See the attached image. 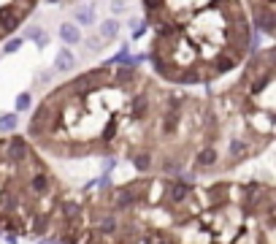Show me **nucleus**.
I'll return each instance as SVG.
<instances>
[{"mask_svg":"<svg viewBox=\"0 0 276 244\" xmlns=\"http://www.w3.org/2000/svg\"><path fill=\"white\" fill-rule=\"evenodd\" d=\"M176 128H179V111H168V114L163 117V130L168 136H173Z\"/></svg>","mask_w":276,"mask_h":244,"instance_id":"nucleus-18","label":"nucleus"},{"mask_svg":"<svg viewBox=\"0 0 276 244\" xmlns=\"http://www.w3.org/2000/svg\"><path fill=\"white\" fill-rule=\"evenodd\" d=\"M138 203V190L136 184H130V187H117V193H114V206L117 209H130Z\"/></svg>","mask_w":276,"mask_h":244,"instance_id":"nucleus-5","label":"nucleus"},{"mask_svg":"<svg viewBox=\"0 0 276 244\" xmlns=\"http://www.w3.org/2000/svg\"><path fill=\"white\" fill-rule=\"evenodd\" d=\"M57 36H60V41L65 44V49H71V46H76V44H82V41H84L82 30H79L73 22H63V25H60Z\"/></svg>","mask_w":276,"mask_h":244,"instance_id":"nucleus-6","label":"nucleus"},{"mask_svg":"<svg viewBox=\"0 0 276 244\" xmlns=\"http://www.w3.org/2000/svg\"><path fill=\"white\" fill-rule=\"evenodd\" d=\"M6 244H19V236L17 233H6Z\"/></svg>","mask_w":276,"mask_h":244,"instance_id":"nucleus-34","label":"nucleus"},{"mask_svg":"<svg viewBox=\"0 0 276 244\" xmlns=\"http://www.w3.org/2000/svg\"><path fill=\"white\" fill-rule=\"evenodd\" d=\"M76 68V55H73L71 49H60L55 55V65H52V74H71V71Z\"/></svg>","mask_w":276,"mask_h":244,"instance_id":"nucleus-4","label":"nucleus"},{"mask_svg":"<svg viewBox=\"0 0 276 244\" xmlns=\"http://www.w3.org/2000/svg\"><path fill=\"white\" fill-rule=\"evenodd\" d=\"M117 79H119V82H133V79H136V68H130V65L119 68L117 71Z\"/></svg>","mask_w":276,"mask_h":244,"instance_id":"nucleus-25","label":"nucleus"},{"mask_svg":"<svg viewBox=\"0 0 276 244\" xmlns=\"http://www.w3.org/2000/svg\"><path fill=\"white\" fill-rule=\"evenodd\" d=\"M98 22V14H95V6L92 3H82L73 9V25H76L79 30L82 28H92V25Z\"/></svg>","mask_w":276,"mask_h":244,"instance_id":"nucleus-3","label":"nucleus"},{"mask_svg":"<svg viewBox=\"0 0 276 244\" xmlns=\"http://www.w3.org/2000/svg\"><path fill=\"white\" fill-rule=\"evenodd\" d=\"M130 109H133V117H144L146 111H149V101H146L144 95H138V98H133V103H130Z\"/></svg>","mask_w":276,"mask_h":244,"instance_id":"nucleus-22","label":"nucleus"},{"mask_svg":"<svg viewBox=\"0 0 276 244\" xmlns=\"http://www.w3.org/2000/svg\"><path fill=\"white\" fill-rule=\"evenodd\" d=\"M119 30H122L119 19H103L100 22V41H114L119 36Z\"/></svg>","mask_w":276,"mask_h":244,"instance_id":"nucleus-11","label":"nucleus"},{"mask_svg":"<svg viewBox=\"0 0 276 244\" xmlns=\"http://www.w3.org/2000/svg\"><path fill=\"white\" fill-rule=\"evenodd\" d=\"M30 109H33V92L30 90L19 92V95L14 98V114L19 117L22 111H30Z\"/></svg>","mask_w":276,"mask_h":244,"instance_id":"nucleus-15","label":"nucleus"},{"mask_svg":"<svg viewBox=\"0 0 276 244\" xmlns=\"http://www.w3.org/2000/svg\"><path fill=\"white\" fill-rule=\"evenodd\" d=\"M6 155H9V160L11 163H25L30 157V144H28V138L25 136H14V138H9L6 141Z\"/></svg>","mask_w":276,"mask_h":244,"instance_id":"nucleus-1","label":"nucleus"},{"mask_svg":"<svg viewBox=\"0 0 276 244\" xmlns=\"http://www.w3.org/2000/svg\"><path fill=\"white\" fill-rule=\"evenodd\" d=\"M119 230V220L114 214H103L98 220V233H103V236H111V233H117Z\"/></svg>","mask_w":276,"mask_h":244,"instance_id":"nucleus-13","label":"nucleus"},{"mask_svg":"<svg viewBox=\"0 0 276 244\" xmlns=\"http://www.w3.org/2000/svg\"><path fill=\"white\" fill-rule=\"evenodd\" d=\"M36 244H60V241L52 239V236H41V239H36Z\"/></svg>","mask_w":276,"mask_h":244,"instance_id":"nucleus-33","label":"nucleus"},{"mask_svg":"<svg viewBox=\"0 0 276 244\" xmlns=\"http://www.w3.org/2000/svg\"><path fill=\"white\" fill-rule=\"evenodd\" d=\"M19 128V117L14 111H3L0 114V133H17Z\"/></svg>","mask_w":276,"mask_h":244,"instance_id":"nucleus-14","label":"nucleus"},{"mask_svg":"<svg viewBox=\"0 0 276 244\" xmlns=\"http://www.w3.org/2000/svg\"><path fill=\"white\" fill-rule=\"evenodd\" d=\"M217 160H219V152L214 147H203L198 155H195V168L198 171H208L211 166H217Z\"/></svg>","mask_w":276,"mask_h":244,"instance_id":"nucleus-10","label":"nucleus"},{"mask_svg":"<svg viewBox=\"0 0 276 244\" xmlns=\"http://www.w3.org/2000/svg\"><path fill=\"white\" fill-rule=\"evenodd\" d=\"M22 19H25V14H19L17 6H3V9H0V30L14 33L19 25H22Z\"/></svg>","mask_w":276,"mask_h":244,"instance_id":"nucleus-2","label":"nucleus"},{"mask_svg":"<svg viewBox=\"0 0 276 244\" xmlns=\"http://www.w3.org/2000/svg\"><path fill=\"white\" fill-rule=\"evenodd\" d=\"M106 65H130V46L122 44V46H119V52H117V57H111Z\"/></svg>","mask_w":276,"mask_h":244,"instance_id":"nucleus-21","label":"nucleus"},{"mask_svg":"<svg viewBox=\"0 0 276 244\" xmlns=\"http://www.w3.org/2000/svg\"><path fill=\"white\" fill-rule=\"evenodd\" d=\"M63 217L65 220H76V217H82V203H76V201H65L63 203Z\"/></svg>","mask_w":276,"mask_h":244,"instance_id":"nucleus-19","label":"nucleus"},{"mask_svg":"<svg viewBox=\"0 0 276 244\" xmlns=\"http://www.w3.org/2000/svg\"><path fill=\"white\" fill-rule=\"evenodd\" d=\"M254 28L257 30H262V33H271L276 30V22H273V14H271V9H265L262 14H254Z\"/></svg>","mask_w":276,"mask_h":244,"instance_id":"nucleus-12","label":"nucleus"},{"mask_svg":"<svg viewBox=\"0 0 276 244\" xmlns=\"http://www.w3.org/2000/svg\"><path fill=\"white\" fill-rule=\"evenodd\" d=\"M84 44L90 46V49H100V44H103V41H100V38H87Z\"/></svg>","mask_w":276,"mask_h":244,"instance_id":"nucleus-32","label":"nucleus"},{"mask_svg":"<svg viewBox=\"0 0 276 244\" xmlns=\"http://www.w3.org/2000/svg\"><path fill=\"white\" fill-rule=\"evenodd\" d=\"M246 144L244 141H230V147H227V155H230V160H244L246 157Z\"/></svg>","mask_w":276,"mask_h":244,"instance_id":"nucleus-20","label":"nucleus"},{"mask_svg":"<svg viewBox=\"0 0 276 244\" xmlns=\"http://www.w3.org/2000/svg\"><path fill=\"white\" fill-rule=\"evenodd\" d=\"M111 11L122 14V11H127V3H119V0H114V3H111Z\"/></svg>","mask_w":276,"mask_h":244,"instance_id":"nucleus-30","label":"nucleus"},{"mask_svg":"<svg viewBox=\"0 0 276 244\" xmlns=\"http://www.w3.org/2000/svg\"><path fill=\"white\" fill-rule=\"evenodd\" d=\"M114 168H117V160H114V157H106V160H103V171H106V174H111Z\"/></svg>","mask_w":276,"mask_h":244,"instance_id":"nucleus-29","label":"nucleus"},{"mask_svg":"<svg viewBox=\"0 0 276 244\" xmlns=\"http://www.w3.org/2000/svg\"><path fill=\"white\" fill-rule=\"evenodd\" d=\"M22 41H33L38 49H46V46H49V36H46V30L41 25H28V28L22 30Z\"/></svg>","mask_w":276,"mask_h":244,"instance_id":"nucleus-8","label":"nucleus"},{"mask_svg":"<svg viewBox=\"0 0 276 244\" xmlns=\"http://www.w3.org/2000/svg\"><path fill=\"white\" fill-rule=\"evenodd\" d=\"M176 82H181V84H200V82H203V76H200L198 68H187V71H181V74H179Z\"/></svg>","mask_w":276,"mask_h":244,"instance_id":"nucleus-17","label":"nucleus"},{"mask_svg":"<svg viewBox=\"0 0 276 244\" xmlns=\"http://www.w3.org/2000/svg\"><path fill=\"white\" fill-rule=\"evenodd\" d=\"M114 133H117V122H109V128H106V133H103V144H109Z\"/></svg>","mask_w":276,"mask_h":244,"instance_id":"nucleus-27","label":"nucleus"},{"mask_svg":"<svg viewBox=\"0 0 276 244\" xmlns=\"http://www.w3.org/2000/svg\"><path fill=\"white\" fill-rule=\"evenodd\" d=\"M133 166H136V171H141V174H146V171L152 168V155L146 152V149H141V152L133 155Z\"/></svg>","mask_w":276,"mask_h":244,"instance_id":"nucleus-16","label":"nucleus"},{"mask_svg":"<svg viewBox=\"0 0 276 244\" xmlns=\"http://www.w3.org/2000/svg\"><path fill=\"white\" fill-rule=\"evenodd\" d=\"M235 65V57H222V60H217V71H227Z\"/></svg>","mask_w":276,"mask_h":244,"instance_id":"nucleus-26","label":"nucleus"},{"mask_svg":"<svg viewBox=\"0 0 276 244\" xmlns=\"http://www.w3.org/2000/svg\"><path fill=\"white\" fill-rule=\"evenodd\" d=\"M46 225H49V214H38L36 217V222H33V233H44V230H46Z\"/></svg>","mask_w":276,"mask_h":244,"instance_id":"nucleus-24","label":"nucleus"},{"mask_svg":"<svg viewBox=\"0 0 276 244\" xmlns=\"http://www.w3.org/2000/svg\"><path fill=\"white\" fill-rule=\"evenodd\" d=\"M146 28H149V25H146V22H138V25H136V30H133V38H136V41H138V38H144Z\"/></svg>","mask_w":276,"mask_h":244,"instance_id":"nucleus-28","label":"nucleus"},{"mask_svg":"<svg viewBox=\"0 0 276 244\" xmlns=\"http://www.w3.org/2000/svg\"><path fill=\"white\" fill-rule=\"evenodd\" d=\"M28 187H30V193H33V195H46V193L52 190V179H49V174H46V171H36V174L30 176Z\"/></svg>","mask_w":276,"mask_h":244,"instance_id":"nucleus-9","label":"nucleus"},{"mask_svg":"<svg viewBox=\"0 0 276 244\" xmlns=\"http://www.w3.org/2000/svg\"><path fill=\"white\" fill-rule=\"evenodd\" d=\"M52 76H55V74H52V71H41V74H38V82L49 84V82H52Z\"/></svg>","mask_w":276,"mask_h":244,"instance_id":"nucleus-31","label":"nucleus"},{"mask_svg":"<svg viewBox=\"0 0 276 244\" xmlns=\"http://www.w3.org/2000/svg\"><path fill=\"white\" fill-rule=\"evenodd\" d=\"M190 193H192V187L187 182H171L165 187V201H171V203H181V201H187L190 198Z\"/></svg>","mask_w":276,"mask_h":244,"instance_id":"nucleus-7","label":"nucleus"},{"mask_svg":"<svg viewBox=\"0 0 276 244\" xmlns=\"http://www.w3.org/2000/svg\"><path fill=\"white\" fill-rule=\"evenodd\" d=\"M25 46V41H22V36H14V38H9V41L3 44V52L6 55H17L19 49Z\"/></svg>","mask_w":276,"mask_h":244,"instance_id":"nucleus-23","label":"nucleus"}]
</instances>
